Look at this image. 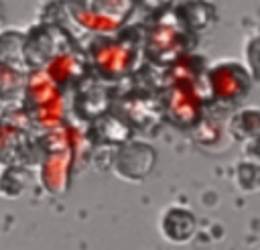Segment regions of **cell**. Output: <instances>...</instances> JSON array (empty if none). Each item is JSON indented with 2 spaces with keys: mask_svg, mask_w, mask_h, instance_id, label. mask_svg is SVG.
Returning <instances> with one entry per match:
<instances>
[{
  "mask_svg": "<svg viewBox=\"0 0 260 250\" xmlns=\"http://www.w3.org/2000/svg\"><path fill=\"white\" fill-rule=\"evenodd\" d=\"M252 77L244 63L236 59H221L209 69V85L217 100L223 102H240L248 96L252 87Z\"/></svg>",
  "mask_w": 260,
  "mask_h": 250,
  "instance_id": "1",
  "label": "cell"
},
{
  "mask_svg": "<svg viewBox=\"0 0 260 250\" xmlns=\"http://www.w3.org/2000/svg\"><path fill=\"white\" fill-rule=\"evenodd\" d=\"M156 163V154L154 148L146 142H126L124 146H120V150L114 157V173L130 183L142 181L154 167Z\"/></svg>",
  "mask_w": 260,
  "mask_h": 250,
  "instance_id": "2",
  "label": "cell"
},
{
  "mask_svg": "<svg viewBox=\"0 0 260 250\" xmlns=\"http://www.w3.org/2000/svg\"><path fill=\"white\" fill-rule=\"evenodd\" d=\"M156 228L165 242L183 246V244L191 242L197 232V215L187 205L171 203L160 211Z\"/></svg>",
  "mask_w": 260,
  "mask_h": 250,
  "instance_id": "3",
  "label": "cell"
},
{
  "mask_svg": "<svg viewBox=\"0 0 260 250\" xmlns=\"http://www.w3.org/2000/svg\"><path fill=\"white\" fill-rule=\"evenodd\" d=\"M179 18L189 26L197 30H205L215 20V8L207 0H185L177 8Z\"/></svg>",
  "mask_w": 260,
  "mask_h": 250,
  "instance_id": "4",
  "label": "cell"
},
{
  "mask_svg": "<svg viewBox=\"0 0 260 250\" xmlns=\"http://www.w3.org/2000/svg\"><path fill=\"white\" fill-rule=\"evenodd\" d=\"M230 132L240 140H258L260 138V108H242L234 114L230 122Z\"/></svg>",
  "mask_w": 260,
  "mask_h": 250,
  "instance_id": "5",
  "label": "cell"
},
{
  "mask_svg": "<svg viewBox=\"0 0 260 250\" xmlns=\"http://www.w3.org/2000/svg\"><path fill=\"white\" fill-rule=\"evenodd\" d=\"M234 181H236L238 189H242L246 193L260 191V163L250 161V159L238 163L236 173H234Z\"/></svg>",
  "mask_w": 260,
  "mask_h": 250,
  "instance_id": "6",
  "label": "cell"
},
{
  "mask_svg": "<svg viewBox=\"0 0 260 250\" xmlns=\"http://www.w3.org/2000/svg\"><path fill=\"white\" fill-rule=\"evenodd\" d=\"M244 67L248 69L254 83H260V33L246 37L244 41Z\"/></svg>",
  "mask_w": 260,
  "mask_h": 250,
  "instance_id": "7",
  "label": "cell"
},
{
  "mask_svg": "<svg viewBox=\"0 0 260 250\" xmlns=\"http://www.w3.org/2000/svg\"><path fill=\"white\" fill-rule=\"evenodd\" d=\"M0 24H2V4H0Z\"/></svg>",
  "mask_w": 260,
  "mask_h": 250,
  "instance_id": "8",
  "label": "cell"
}]
</instances>
